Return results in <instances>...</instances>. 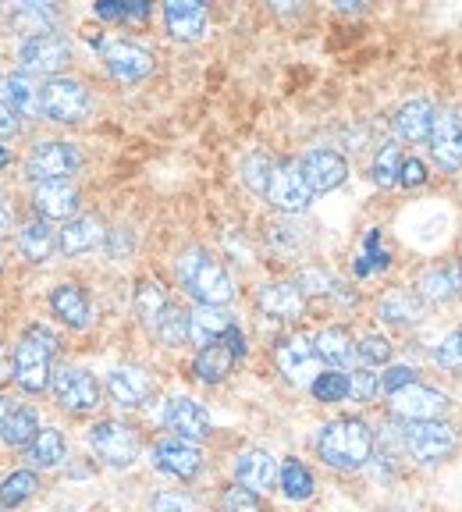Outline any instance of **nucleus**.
Here are the masks:
<instances>
[{
  "mask_svg": "<svg viewBox=\"0 0 462 512\" xmlns=\"http://www.w3.org/2000/svg\"><path fill=\"white\" fill-rule=\"evenodd\" d=\"M317 456L335 470H359L374 456V431L359 416H342L320 427L317 434Z\"/></svg>",
  "mask_w": 462,
  "mask_h": 512,
  "instance_id": "f257e3e1",
  "label": "nucleus"
},
{
  "mask_svg": "<svg viewBox=\"0 0 462 512\" xmlns=\"http://www.w3.org/2000/svg\"><path fill=\"white\" fill-rule=\"evenodd\" d=\"M178 281L200 306H224L235 296V285H231V274L224 271V264L207 249L192 246L178 256Z\"/></svg>",
  "mask_w": 462,
  "mask_h": 512,
  "instance_id": "f03ea898",
  "label": "nucleus"
},
{
  "mask_svg": "<svg viewBox=\"0 0 462 512\" xmlns=\"http://www.w3.org/2000/svg\"><path fill=\"white\" fill-rule=\"evenodd\" d=\"M57 352V338L50 335L47 328H29L25 338L15 345V356H11V377L22 392L40 395L47 384H54V370H50V360Z\"/></svg>",
  "mask_w": 462,
  "mask_h": 512,
  "instance_id": "7ed1b4c3",
  "label": "nucleus"
},
{
  "mask_svg": "<svg viewBox=\"0 0 462 512\" xmlns=\"http://www.w3.org/2000/svg\"><path fill=\"white\" fill-rule=\"evenodd\" d=\"M82 168V153L75 143H61V139H47V143H36L25 157V175L32 182H61V178H72Z\"/></svg>",
  "mask_w": 462,
  "mask_h": 512,
  "instance_id": "20e7f679",
  "label": "nucleus"
},
{
  "mask_svg": "<svg viewBox=\"0 0 462 512\" xmlns=\"http://www.w3.org/2000/svg\"><path fill=\"white\" fill-rule=\"evenodd\" d=\"M263 196H267V203H271L274 210H281V214H303L313 200V189L306 185L299 160H278Z\"/></svg>",
  "mask_w": 462,
  "mask_h": 512,
  "instance_id": "39448f33",
  "label": "nucleus"
},
{
  "mask_svg": "<svg viewBox=\"0 0 462 512\" xmlns=\"http://www.w3.org/2000/svg\"><path fill=\"white\" fill-rule=\"evenodd\" d=\"M89 445L107 466H132L139 459V434L121 420H100L89 427Z\"/></svg>",
  "mask_w": 462,
  "mask_h": 512,
  "instance_id": "423d86ee",
  "label": "nucleus"
},
{
  "mask_svg": "<svg viewBox=\"0 0 462 512\" xmlns=\"http://www.w3.org/2000/svg\"><path fill=\"white\" fill-rule=\"evenodd\" d=\"M40 100H43V114L50 121H82L89 114V93L82 82L64 79V75H54L40 86Z\"/></svg>",
  "mask_w": 462,
  "mask_h": 512,
  "instance_id": "0eeeda50",
  "label": "nucleus"
},
{
  "mask_svg": "<svg viewBox=\"0 0 462 512\" xmlns=\"http://www.w3.org/2000/svg\"><path fill=\"white\" fill-rule=\"evenodd\" d=\"M274 363H278V370L288 377V381L295 384H313L320 377V352L317 345H313V338L306 335H288L278 342V349H274Z\"/></svg>",
  "mask_w": 462,
  "mask_h": 512,
  "instance_id": "6e6552de",
  "label": "nucleus"
},
{
  "mask_svg": "<svg viewBox=\"0 0 462 512\" xmlns=\"http://www.w3.org/2000/svg\"><path fill=\"white\" fill-rule=\"evenodd\" d=\"M242 356H246V335H242L239 324H235V328H231L221 342L200 349V356H196L192 370H196V377H200V381L217 384V381H224L231 370H235V363H239Z\"/></svg>",
  "mask_w": 462,
  "mask_h": 512,
  "instance_id": "1a4fd4ad",
  "label": "nucleus"
},
{
  "mask_svg": "<svg viewBox=\"0 0 462 512\" xmlns=\"http://www.w3.org/2000/svg\"><path fill=\"white\" fill-rule=\"evenodd\" d=\"M402 445L420 463H438L455 448V431L441 420H416L402 431Z\"/></svg>",
  "mask_w": 462,
  "mask_h": 512,
  "instance_id": "9d476101",
  "label": "nucleus"
},
{
  "mask_svg": "<svg viewBox=\"0 0 462 512\" xmlns=\"http://www.w3.org/2000/svg\"><path fill=\"white\" fill-rule=\"evenodd\" d=\"M100 381L89 370L64 367L54 374V399L61 402V409L68 413H93L100 406Z\"/></svg>",
  "mask_w": 462,
  "mask_h": 512,
  "instance_id": "9b49d317",
  "label": "nucleus"
},
{
  "mask_svg": "<svg viewBox=\"0 0 462 512\" xmlns=\"http://www.w3.org/2000/svg\"><path fill=\"white\" fill-rule=\"evenodd\" d=\"M391 399V413L402 416V420H409V424H416V420H438L441 413H448V395L434 392V388H427V384H406L402 392L388 395Z\"/></svg>",
  "mask_w": 462,
  "mask_h": 512,
  "instance_id": "f8f14e48",
  "label": "nucleus"
},
{
  "mask_svg": "<svg viewBox=\"0 0 462 512\" xmlns=\"http://www.w3.org/2000/svg\"><path fill=\"white\" fill-rule=\"evenodd\" d=\"M68 57H72V47H68V40L57 36V32L36 36V40H25L22 50H18V61H22V68L32 75L61 72L64 64H68Z\"/></svg>",
  "mask_w": 462,
  "mask_h": 512,
  "instance_id": "ddd939ff",
  "label": "nucleus"
},
{
  "mask_svg": "<svg viewBox=\"0 0 462 512\" xmlns=\"http://www.w3.org/2000/svg\"><path fill=\"white\" fill-rule=\"evenodd\" d=\"M153 466L178 480H192L203 466V452L196 441L185 438H164L157 448H153Z\"/></svg>",
  "mask_w": 462,
  "mask_h": 512,
  "instance_id": "4468645a",
  "label": "nucleus"
},
{
  "mask_svg": "<svg viewBox=\"0 0 462 512\" xmlns=\"http://www.w3.org/2000/svg\"><path fill=\"white\" fill-rule=\"evenodd\" d=\"M32 207L43 221H72L75 210H79V189L72 185V178L40 182L32 192Z\"/></svg>",
  "mask_w": 462,
  "mask_h": 512,
  "instance_id": "2eb2a0df",
  "label": "nucleus"
},
{
  "mask_svg": "<svg viewBox=\"0 0 462 512\" xmlns=\"http://www.w3.org/2000/svg\"><path fill=\"white\" fill-rule=\"evenodd\" d=\"M104 64L118 82H139L153 72V54L139 47V43L118 40L104 47Z\"/></svg>",
  "mask_w": 462,
  "mask_h": 512,
  "instance_id": "dca6fc26",
  "label": "nucleus"
},
{
  "mask_svg": "<svg viewBox=\"0 0 462 512\" xmlns=\"http://www.w3.org/2000/svg\"><path fill=\"white\" fill-rule=\"evenodd\" d=\"M299 168H303V178L313 192H331L349 178V164L335 150H310L299 160Z\"/></svg>",
  "mask_w": 462,
  "mask_h": 512,
  "instance_id": "f3484780",
  "label": "nucleus"
},
{
  "mask_svg": "<svg viewBox=\"0 0 462 512\" xmlns=\"http://www.w3.org/2000/svg\"><path fill=\"white\" fill-rule=\"evenodd\" d=\"M164 424L175 431V438H185V441L210 438V413L196 399H189V395H178V399L168 402Z\"/></svg>",
  "mask_w": 462,
  "mask_h": 512,
  "instance_id": "a211bd4d",
  "label": "nucleus"
},
{
  "mask_svg": "<svg viewBox=\"0 0 462 512\" xmlns=\"http://www.w3.org/2000/svg\"><path fill=\"white\" fill-rule=\"evenodd\" d=\"M431 157L438 160V168H445V171L462 168V118L455 111H441L438 118H434Z\"/></svg>",
  "mask_w": 462,
  "mask_h": 512,
  "instance_id": "6ab92c4d",
  "label": "nucleus"
},
{
  "mask_svg": "<svg viewBox=\"0 0 462 512\" xmlns=\"http://www.w3.org/2000/svg\"><path fill=\"white\" fill-rule=\"evenodd\" d=\"M278 477H281L278 459H274L271 452H263V448H246V452L235 456V480H239L242 488L256 491V495L274 488Z\"/></svg>",
  "mask_w": 462,
  "mask_h": 512,
  "instance_id": "aec40b11",
  "label": "nucleus"
},
{
  "mask_svg": "<svg viewBox=\"0 0 462 512\" xmlns=\"http://www.w3.org/2000/svg\"><path fill=\"white\" fill-rule=\"evenodd\" d=\"M256 303L274 320H295V317H303V310H306L303 288L295 285V281H271V285H263Z\"/></svg>",
  "mask_w": 462,
  "mask_h": 512,
  "instance_id": "412c9836",
  "label": "nucleus"
},
{
  "mask_svg": "<svg viewBox=\"0 0 462 512\" xmlns=\"http://www.w3.org/2000/svg\"><path fill=\"white\" fill-rule=\"evenodd\" d=\"M107 392L121 409H136L153 395V377L139 367H114L107 377Z\"/></svg>",
  "mask_w": 462,
  "mask_h": 512,
  "instance_id": "4be33fe9",
  "label": "nucleus"
},
{
  "mask_svg": "<svg viewBox=\"0 0 462 512\" xmlns=\"http://www.w3.org/2000/svg\"><path fill=\"white\" fill-rule=\"evenodd\" d=\"M164 22L175 40H200L207 29V4L200 0H171L164 4Z\"/></svg>",
  "mask_w": 462,
  "mask_h": 512,
  "instance_id": "5701e85b",
  "label": "nucleus"
},
{
  "mask_svg": "<svg viewBox=\"0 0 462 512\" xmlns=\"http://www.w3.org/2000/svg\"><path fill=\"white\" fill-rule=\"evenodd\" d=\"M231 328H235V320L224 306H196L189 313V342H196L200 349L221 342Z\"/></svg>",
  "mask_w": 462,
  "mask_h": 512,
  "instance_id": "b1692460",
  "label": "nucleus"
},
{
  "mask_svg": "<svg viewBox=\"0 0 462 512\" xmlns=\"http://www.w3.org/2000/svg\"><path fill=\"white\" fill-rule=\"evenodd\" d=\"M50 310L68 324V328H89L93 320V306H89L86 292L79 285H57L50 292Z\"/></svg>",
  "mask_w": 462,
  "mask_h": 512,
  "instance_id": "393cba45",
  "label": "nucleus"
},
{
  "mask_svg": "<svg viewBox=\"0 0 462 512\" xmlns=\"http://www.w3.org/2000/svg\"><path fill=\"white\" fill-rule=\"evenodd\" d=\"M434 118H438V111H434L427 100H409V104L395 114V132H399L406 143H423V139L431 143Z\"/></svg>",
  "mask_w": 462,
  "mask_h": 512,
  "instance_id": "a878e982",
  "label": "nucleus"
},
{
  "mask_svg": "<svg viewBox=\"0 0 462 512\" xmlns=\"http://www.w3.org/2000/svg\"><path fill=\"white\" fill-rule=\"evenodd\" d=\"M111 232H104V224L96 221V217L82 214V217H72V221L61 228V249L68 256L75 253H89V249H96L100 242L107 239Z\"/></svg>",
  "mask_w": 462,
  "mask_h": 512,
  "instance_id": "bb28decb",
  "label": "nucleus"
},
{
  "mask_svg": "<svg viewBox=\"0 0 462 512\" xmlns=\"http://www.w3.org/2000/svg\"><path fill=\"white\" fill-rule=\"evenodd\" d=\"M313 345L320 352V363H331V367H349L359 356V342L349 328H324L313 338Z\"/></svg>",
  "mask_w": 462,
  "mask_h": 512,
  "instance_id": "cd10ccee",
  "label": "nucleus"
},
{
  "mask_svg": "<svg viewBox=\"0 0 462 512\" xmlns=\"http://www.w3.org/2000/svg\"><path fill=\"white\" fill-rule=\"evenodd\" d=\"M413 288H416V296L441 303V299H452L462 288V271L459 267H434V271H423Z\"/></svg>",
  "mask_w": 462,
  "mask_h": 512,
  "instance_id": "c85d7f7f",
  "label": "nucleus"
},
{
  "mask_svg": "<svg viewBox=\"0 0 462 512\" xmlns=\"http://www.w3.org/2000/svg\"><path fill=\"white\" fill-rule=\"evenodd\" d=\"M4 100H8V107L15 114H22V118H40L43 114V100H40V89L32 86L29 75H8L4 79Z\"/></svg>",
  "mask_w": 462,
  "mask_h": 512,
  "instance_id": "c756f323",
  "label": "nucleus"
},
{
  "mask_svg": "<svg viewBox=\"0 0 462 512\" xmlns=\"http://www.w3.org/2000/svg\"><path fill=\"white\" fill-rule=\"evenodd\" d=\"M15 29L22 32L25 40H36V36H47L57 25V11L50 4H18L15 15H11Z\"/></svg>",
  "mask_w": 462,
  "mask_h": 512,
  "instance_id": "7c9ffc66",
  "label": "nucleus"
},
{
  "mask_svg": "<svg viewBox=\"0 0 462 512\" xmlns=\"http://www.w3.org/2000/svg\"><path fill=\"white\" fill-rule=\"evenodd\" d=\"M171 299H168V292H164V285L160 281H139V288H136V313L143 317V324L146 328H157L160 324V317L171 310Z\"/></svg>",
  "mask_w": 462,
  "mask_h": 512,
  "instance_id": "2f4dec72",
  "label": "nucleus"
},
{
  "mask_svg": "<svg viewBox=\"0 0 462 512\" xmlns=\"http://www.w3.org/2000/svg\"><path fill=\"white\" fill-rule=\"evenodd\" d=\"M36 434H40V416L32 413L29 406H11L8 420L0 427V438L8 441V445L22 448V445H32Z\"/></svg>",
  "mask_w": 462,
  "mask_h": 512,
  "instance_id": "473e14b6",
  "label": "nucleus"
},
{
  "mask_svg": "<svg viewBox=\"0 0 462 512\" xmlns=\"http://www.w3.org/2000/svg\"><path fill=\"white\" fill-rule=\"evenodd\" d=\"M18 249H22V256L32 260V264L50 260V253H54V232H50V224L47 221L25 224L22 232H18Z\"/></svg>",
  "mask_w": 462,
  "mask_h": 512,
  "instance_id": "72a5a7b5",
  "label": "nucleus"
},
{
  "mask_svg": "<svg viewBox=\"0 0 462 512\" xmlns=\"http://www.w3.org/2000/svg\"><path fill=\"white\" fill-rule=\"evenodd\" d=\"M64 452H68L64 434L54 431V427H43V431L36 434V441L29 445V463L40 466V470H54V466H61Z\"/></svg>",
  "mask_w": 462,
  "mask_h": 512,
  "instance_id": "f704fd0d",
  "label": "nucleus"
},
{
  "mask_svg": "<svg viewBox=\"0 0 462 512\" xmlns=\"http://www.w3.org/2000/svg\"><path fill=\"white\" fill-rule=\"evenodd\" d=\"M278 480H281V491H285L292 502H306V498H313V488H317L310 466L299 463V459H285Z\"/></svg>",
  "mask_w": 462,
  "mask_h": 512,
  "instance_id": "c9c22d12",
  "label": "nucleus"
},
{
  "mask_svg": "<svg viewBox=\"0 0 462 512\" xmlns=\"http://www.w3.org/2000/svg\"><path fill=\"white\" fill-rule=\"evenodd\" d=\"M40 488V480L32 470H15L0 480V509H18L22 502H29Z\"/></svg>",
  "mask_w": 462,
  "mask_h": 512,
  "instance_id": "e433bc0d",
  "label": "nucleus"
},
{
  "mask_svg": "<svg viewBox=\"0 0 462 512\" xmlns=\"http://www.w3.org/2000/svg\"><path fill=\"white\" fill-rule=\"evenodd\" d=\"M377 317L384 324H413V320H420V303L413 296H406V292H391L377 306Z\"/></svg>",
  "mask_w": 462,
  "mask_h": 512,
  "instance_id": "4c0bfd02",
  "label": "nucleus"
},
{
  "mask_svg": "<svg viewBox=\"0 0 462 512\" xmlns=\"http://www.w3.org/2000/svg\"><path fill=\"white\" fill-rule=\"evenodd\" d=\"M310 392L317 402H345L352 395V377L342 374V370H327V374H320L317 381L310 384Z\"/></svg>",
  "mask_w": 462,
  "mask_h": 512,
  "instance_id": "58836bf2",
  "label": "nucleus"
},
{
  "mask_svg": "<svg viewBox=\"0 0 462 512\" xmlns=\"http://www.w3.org/2000/svg\"><path fill=\"white\" fill-rule=\"evenodd\" d=\"M391 267V253L381 249V232H367V242H363V253L356 256V274L359 278H367L370 271H388Z\"/></svg>",
  "mask_w": 462,
  "mask_h": 512,
  "instance_id": "ea45409f",
  "label": "nucleus"
},
{
  "mask_svg": "<svg viewBox=\"0 0 462 512\" xmlns=\"http://www.w3.org/2000/svg\"><path fill=\"white\" fill-rule=\"evenodd\" d=\"M153 335H157L164 345H182L185 338H189V313L178 310V306H171V310L160 317L157 328H153Z\"/></svg>",
  "mask_w": 462,
  "mask_h": 512,
  "instance_id": "a19ab883",
  "label": "nucleus"
},
{
  "mask_svg": "<svg viewBox=\"0 0 462 512\" xmlns=\"http://www.w3.org/2000/svg\"><path fill=\"white\" fill-rule=\"evenodd\" d=\"M402 164H406V160H402V150L395 143H388L374 160V182L377 185H395L402 175Z\"/></svg>",
  "mask_w": 462,
  "mask_h": 512,
  "instance_id": "79ce46f5",
  "label": "nucleus"
},
{
  "mask_svg": "<svg viewBox=\"0 0 462 512\" xmlns=\"http://www.w3.org/2000/svg\"><path fill=\"white\" fill-rule=\"evenodd\" d=\"M434 363L452 370V374H462V331H452L434 345Z\"/></svg>",
  "mask_w": 462,
  "mask_h": 512,
  "instance_id": "37998d69",
  "label": "nucleus"
},
{
  "mask_svg": "<svg viewBox=\"0 0 462 512\" xmlns=\"http://www.w3.org/2000/svg\"><path fill=\"white\" fill-rule=\"evenodd\" d=\"M263 502L256 491L242 488V484H231V488H224L221 495V512H260Z\"/></svg>",
  "mask_w": 462,
  "mask_h": 512,
  "instance_id": "c03bdc74",
  "label": "nucleus"
},
{
  "mask_svg": "<svg viewBox=\"0 0 462 512\" xmlns=\"http://www.w3.org/2000/svg\"><path fill=\"white\" fill-rule=\"evenodd\" d=\"M96 15L111 18V22H128V18H146V15H150V4H146V0H128V4L104 0V4H96Z\"/></svg>",
  "mask_w": 462,
  "mask_h": 512,
  "instance_id": "a18cd8bd",
  "label": "nucleus"
},
{
  "mask_svg": "<svg viewBox=\"0 0 462 512\" xmlns=\"http://www.w3.org/2000/svg\"><path fill=\"white\" fill-rule=\"evenodd\" d=\"M295 285L303 288V296H306V292H317V296H331V292L338 288V281L331 278V274L320 271V267H306V271L299 274V281H295Z\"/></svg>",
  "mask_w": 462,
  "mask_h": 512,
  "instance_id": "49530a36",
  "label": "nucleus"
},
{
  "mask_svg": "<svg viewBox=\"0 0 462 512\" xmlns=\"http://www.w3.org/2000/svg\"><path fill=\"white\" fill-rule=\"evenodd\" d=\"M150 512H200V505L182 491H160V495H153Z\"/></svg>",
  "mask_w": 462,
  "mask_h": 512,
  "instance_id": "de8ad7c7",
  "label": "nucleus"
},
{
  "mask_svg": "<svg viewBox=\"0 0 462 512\" xmlns=\"http://www.w3.org/2000/svg\"><path fill=\"white\" fill-rule=\"evenodd\" d=\"M359 360L370 363V367H377V363H388L391 360V342L381 335H367L363 342H359Z\"/></svg>",
  "mask_w": 462,
  "mask_h": 512,
  "instance_id": "09e8293b",
  "label": "nucleus"
},
{
  "mask_svg": "<svg viewBox=\"0 0 462 512\" xmlns=\"http://www.w3.org/2000/svg\"><path fill=\"white\" fill-rule=\"evenodd\" d=\"M246 182L253 185L256 192H267V182H271V171H274V164L263 153H253V157L246 160Z\"/></svg>",
  "mask_w": 462,
  "mask_h": 512,
  "instance_id": "8fccbe9b",
  "label": "nucleus"
},
{
  "mask_svg": "<svg viewBox=\"0 0 462 512\" xmlns=\"http://www.w3.org/2000/svg\"><path fill=\"white\" fill-rule=\"evenodd\" d=\"M377 392H381V377H377L374 370H356V374H352V399L370 402Z\"/></svg>",
  "mask_w": 462,
  "mask_h": 512,
  "instance_id": "3c124183",
  "label": "nucleus"
},
{
  "mask_svg": "<svg viewBox=\"0 0 462 512\" xmlns=\"http://www.w3.org/2000/svg\"><path fill=\"white\" fill-rule=\"evenodd\" d=\"M406 384H416V374L409 367H388V374H381V392L384 395L402 392Z\"/></svg>",
  "mask_w": 462,
  "mask_h": 512,
  "instance_id": "603ef678",
  "label": "nucleus"
},
{
  "mask_svg": "<svg viewBox=\"0 0 462 512\" xmlns=\"http://www.w3.org/2000/svg\"><path fill=\"white\" fill-rule=\"evenodd\" d=\"M427 182V164H423L420 157H406V164H402V175H399V185H406V189H416V185Z\"/></svg>",
  "mask_w": 462,
  "mask_h": 512,
  "instance_id": "864d4df0",
  "label": "nucleus"
},
{
  "mask_svg": "<svg viewBox=\"0 0 462 512\" xmlns=\"http://www.w3.org/2000/svg\"><path fill=\"white\" fill-rule=\"evenodd\" d=\"M18 132V114L8 107V100L0 96V136H15Z\"/></svg>",
  "mask_w": 462,
  "mask_h": 512,
  "instance_id": "5fc2aeb1",
  "label": "nucleus"
},
{
  "mask_svg": "<svg viewBox=\"0 0 462 512\" xmlns=\"http://www.w3.org/2000/svg\"><path fill=\"white\" fill-rule=\"evenodd\" d=\"M111 239H114V249H111L114 256H121V249H132V239H128V235H125V228H118V232H111Z\"/></svg>",
  "mask_w": 462,
  "mask_h": 512,
  "instance_id": "6e6d98bb",
  "label": "nucleus"
},
{
  "mask_svg": "<svg viewBox=\"0 0 462 512\" xmlns=\"http://www.w3.org/2000/svg\"><path fill=\"white\" fill-rule=\"evenodd\" d=\"M8 228H11V214L4 207V200H0V235H8Z\"/></svg>",
  "mask_w": 462,
  "mask_h": 512,
  "instance_id": "4d7b16f0",
  "label": "nucleus"
},
{
  "mask_svg": "<svg viewBox=\"0 0 462 512\" xmlns=\"http://www.w3.org/2000/svg\"><path fill=\"white\" fill-rule=\"evenodd\" d=\"M8 413H11V402L0 395V427H4V420H8Z\"/></svg>",
  "mask_w": 462,
  "mask_h": 512,
  "instance_id": "13d9d810",
  "label": "nucleus"
},
{
  "mask_svg": "<svg viewBox=\"0 0 462 512\" xmlns=\"http://www.w3.org/2000/svg\"><path fill=\"white\" fill-rule=\"evenodd\" d=\"M11 164V153H8V146H0V168H8Z\"/></svg>",
  "mask_w": 462,
  "mask_h": 512,
  "instance_id": "bf43d9fd",
  "label": "nucleus"
}]
</instances>
